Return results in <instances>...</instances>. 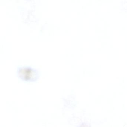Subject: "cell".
Instances as JSON below:
<instances>
[{"mask_svg": "<svg viewBox=\"0 0 127 127\" xmlns=\"http://www.w3.org/2000/svg\"><path fill=\"white\" fill-rule=\"evenodd\" d=\"M18 76L21 80L27 82H34L39 78V72L34 68L29 66H21L17 70Z\"/></svg>", "mask_w": 127, "mask_h": 127, "instance_id": "obj_1", "label": "cell"}]
</instances>
